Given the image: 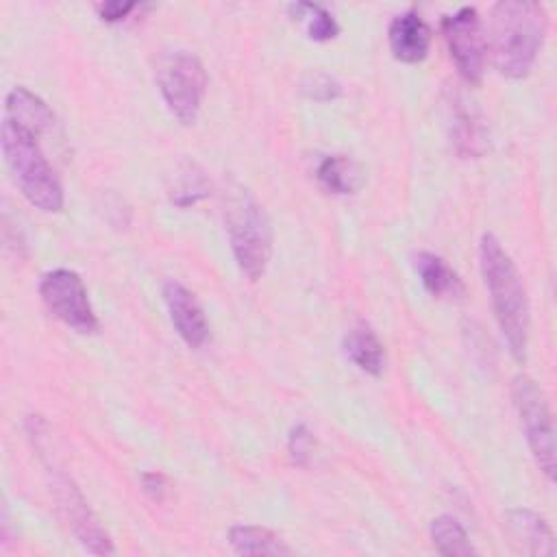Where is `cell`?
I'll use <instances>...</instances> for the list:
<instances>
[{
	"mask_svg": "<svg viewBox=\"0 0 557 557\" xmlns=\"http://www.w3.org/2000/svg\"><path fill=\"white\" fill-rule=\"evenodd\" d=\"M479 265L507 350L518 363H524L531 331L529 298L516 263L492 233L481 237Z\"/></svg>",
	"mask_w": 557,
	"mask_h": 557,
	"instance_id": "6da1fadb",
	"label": "cell"
},
{
	"mask_svg": "<svg viewBox=\"0 0 557 557\" xmlns=\"http://www.w3.org/2000/svg\"><path fill=\"white\" fill-rule=\"evenodd\" d=\"M546 11L542 4L503 0L492 7L490 50L496 70L507 78H524L544 44Z\"/></svg>",
	"mask_w": 557,
	"mask_h": 557,
	"instance_id": "7a4b0ae2",
	"label": "cell"
},
{
	"mask_svg": "<svg viewBox=\"0 0 557 557\" xmlns=\"http://www.w3.org/2000/svg\"><path fill=\"white\" fill-rule=\"evenodd\" d=\"M39 137L41 135L33 128L7 115L2 117L0 146L15 185L33 207L46 213H57L65 202L63 185L52 170V163L44 154Z\"/></svg>",
	"mask_w": 557,
	"mask_h": 557,
	"instance_id": "3957f363",
	"label": "cell"
},
{
	"mask_svg": "<svg viewBox=\"0 0 557 557\" xmlns=\"http://www.w3.org/2000/svg\"><path fill=\"white\" fill-rule=\"evenodd\" d=\"M224 224L237 268L248 281H259L272 259V228L261 205L242 185L224 196Z\"/></svg>",
	"mask_w": 557,
	"mask_h": 557,
	"instance_id": "277c9868",
	"label": "cell"
},
{
	"mask_svg": "<svg viewBox=\"0 0 557 557\" xmlns=\"http://www.w3.org/2000/svg\"><path fill=\"white\" fill-rule=\"evenodd\" d=\"M157 83L170 113L181 124L196 122L207 91V72L200 59L187 50L165 54L157 70Z\"/></svg>",
	"mask_w": 557,
	"mask_h": 557,
	"instance_id": "5b68a950",
	"label": "cell"
},
{
	"mask_svg": "<svg viewBox=\"0 0 557 557\" xmlns=\"http://www.w3.org/2000/svg\"><path fill=\"white\" fill-rule=\"evenodd\" d=\"M511 396L529 450L542 470V474L553 483L555 481V426L553 416L546 403L542 387L527 374H518L511 383Z\"/></svg>",
	"mask_w": 557,
	"mask_h": 557,
	"instance_id": "8992f818",
	"label": "cell"
},
{
	"mask_svg": "<svg viewBox=\"0 0 557 557\" xmlns=\"http://www.w3.org/2000/svg\"><path fill=\"white\" fill-rule=\"evenodd\" d=\"M39 296L48 311L76 333H96L98 315L89 302L83 278L67 268L50 270L39 281Z\"/></svg>",
	"mask_w": 557,
	"mask_h": 557,
	"instance_id": "52a82bcc",
	"label": "cell"
},
{
	"mask_svg": "<svg viewBox=\"0 0 557 557\" xmlns=\"http://www.w3.org/2000/svg\"><path fill=\"white\" fill-rule=\"evenodd\" d=\"M50 472V490L57 500V507L72 529L78 544L94 555H113L115 548L111 544L109 533L102 529L100 520L87 505L85 496L76 487V483L63 474L61 470H48Z\"/></svg>",
	"mask_w": 557,
	"mask_h": 557,
	"instance_id": "ba28073f",
	"label": "cell"
},
{
	"mask_svg": "<svg viewBox=\"0 0 557 557\" xmlns=\"http://www.w3.org/2000/svg\"><path fill=\"white\" fill-rule=\"evenodd\" d=\"M444 39L463 81L479 85L485 72L487 41L474 7H461L442 20Z\"/></svg>",
	"mask_w": 557,
	"mask_h": 557,
	"instance_id": "9c48e42d",
	"label": "cell"
},
{
	"mask_svg": "<svg viewBox=\"0 0 557 557\" xmlns=\"http://www.w3.org/2000/svg\"><path fill=\"white\" fill-rule=\"evenodd\" d=\"M163 302L178 337L189 348H200L209 337V324L196 296L178 281L163 283Z\"/></svg>",
	"mask_w": 557,
	"mask_h": 557,
	"instance_id": "30bf717a",
	"label": "cell"
},
{
	"mask_svg": "<svg viewBox=\"0 0 557 557\" xmlns=\"http://www.w3.org/2000/svg\"><path fill=\"white\" fill-rule=\"evenodd\" d=\"M505 527L509 533V542L513 548L522 555H533V557H553L555 555V535L548 522L524 507L509 509L505 513Z\"/></svg>",
	"mask_w": 557,
	"mask_h": 557,
	"instance_id": "8fae6325",
	"label": "cell"
},
{
	"mask_svg": "<svg viewBox=\"0 0 557 557\" xmlns=\"http://www.w3.org/2000/svg\"><path fill=\"white\" fill-rule=\"evenodd\" d=\"M387 41L394 59L403 63H420L431 48V28L416 11L398 13L387 28Z\"/></svg>",
	"mask_w": 557,
	"mask_h": 557,
	"instance_id": "7c38bea8",
	"label": "cell"
},
{
	"mask_svg": "<svg viewBox=\"0 0 557 557\" xmlns=\"http://www.w3.org/2000/svg\"><path fill=\"white\" fill-rule=\"evenodd\" d=\"M453 122H450V137L455 144V150L466 159H476L485 152L487 139H485V126L479 111L468 104L459 94L450 102Z\"/></svg>",
	"mask_w": 557,
	"mask_h": 557,
	"instance_id": "4fadbf2b",
	"label": "cell"
},
{
	"mask_svg": "<svg viewBox=\"0 0 557 557\" xmlns=\"http://www.w3.org/2000/svg\"><path fill=\"white\" fill-rule=\"evenodd\" d=\"M342 348L348 361H352L361 372L370 376H381L385 368V350L376 333L366 324L357 322L344 333Z\"/></svg>",
	"mask_w": 557,
	"mask_h": 557,
	"instance_id": "5bb4252c",
	"label": "cell"
},
{
	"mask_svg": "<svg viewBox=\"0 0 557 557\" xmlns=\"http://www.w3.org/2000/svg\"><path fill=\"white\" fill-rule=\"evenodd\" d=\"M413 270L422 287L433 298H459L463 294L461 278L440 255H433L426 250L418 252L413 257Z\"/></svg>",
	"mask_w": 557,
	"mask_h": 557,
	"instance_id": "9a60e30c",
	"label": "cell"
},
{
	"mask_svg": "<svg viewBox=\"0 0 557 557\" xmlns=\"http://www.w3.org/2000/svg\"><path fill=\"white\" fill-rule=\"evenodd\" d=\"M4 115L33 128L39 135H46L54 128V115H52L50 107L39 96H35L30 89H26L22 85L13 87L7 94Z\"/></svg>",
	"mask_w": 557,
	"mask_h": 557,
	"instance_id": "2e32d148",
	"label": "cell"
},
{
	"mask_svg": "<svg viewBox=\"0 0 557 557\" xmlns=\"http://www.w3.org/2000/svg\"><path fill=\"white\" fill-rule=\"evenodd\" d=\"M228 542L237 555H289L292 548L270 529L257 524H235Z\"/></svg>",
	"mask_w": 557,
	"mask_h": 557,
	"instance_id": "e0dca14e",
	"label": "cell"
},
{
	"mask_svg": "<svg viewBox=\"0 0 557 557\" xmlns=\"http://www.w3.org/2000/svg\"><path fill=\"white\" fill-rule=\"evenodd\" d=\"M320 185L331 194H355L361 185L359 165L344 154H326L315 168Z\"/></svg>",
	"mask_w": 557,
	"mask_h": 557,
	"instance_id": "ac0fdd59",
	"label": "cell"
},
{
	"mask_svg": "<svg viewBox=\"0 0 557 557\" xmlns=\"http://www.w3.org/2000/svg\"><path fill=\"white\" fill-rule=\"evenodd\" d=\"M429 533H431V542L440 555H446V557L476 555V548L472 546L463 524L455 516L442 513V516L433 518Z\"/></svg>",
	"mask_w": 557,
	"mask_h": 557,
	"instance_id": "d6986e66",
	"label": "cell"
},
{
	"mask_svg": "<svg viewBox=\"0 0 557 557\" xmlns=\"http://www.w3.org/2000/svg\"><path fill=\"white\" fill-rule=\"evenodd\" d=\"M292 20H298L305 26V33L311 41H329L337 37L339 26L335 17L315 2H294L287 7Z\"/></svg>",
	"mask_w": 557,
	"mask_h": 557,
	"instance_id": "ffe728a7",
	"label": "cell"
},
{
	"mask_svg": "<svg viewBox=\"0 0 557 557\" xmlns=\"http://www.w3.org/2000/svg\"><path fill=\"white\" fill-rule=\"evenodd\" d=\"M205 196H207V183L200 172H191V170L183 172L181 181L172 189V202L183 209L194 207Z\"/></svg>",
	"mask_w": 557,
	"mask_h": 557,
	"instance_id": "44dd1931",
	"label": "cell"
},
{
	"mask_svg": "<svg viewBox=\"0 0 557 557\" xmlns=\"http://www.w3.org/2000/svg\"><path fill=\"white\" fill-rule=\"evenodd\" d=\"M302 94L311 100H318V102H329V100H335L342 96V85L335 76L326 74V72H311L305 76L302 81Z\"/></svg>",
	"mask_w": 557,
	"mask_h": 557,
	"instance_id": "7402d4cb",
	"label": "cell"
},
{
	"mask_svg": "<svg viewBox=\"0 0 557 557\" xmlns=\"http://www.w3.org/2000/svg\"><path fill=\"white\" fill-rule=\"evenodd\" d=\"M311 450H313V433L302 422L294 424L287 435V453L292 463L307 466L311 459Z\"/></svg>",
	"mask_w": 557,
	"mask_h": 557,
	"instance_id": "603a6c76",
	"label": "cell"
},
{
	"mask_svg": "<svg viewBox=\"0 0 557 557\" xmlns=\"http://www.w3.org/2000/svg\"><path fill=\"white\" fill-rule=\"evenodd\" d=\"M137 4L135 2H122V0H107V2H100L96 4V11L100 15V20L104 22H120L124 20Z\"/></svg>",
	"mask_w": 557,
	"mask_h": 557,
	"instance_id": "cb8c5ba5",
	"label": "cell"
},
{
	"mask_svg": "<svg viewBox=\"0 0 557 557\" xmlns=\"http://www.w3.org/2000/svg\"><path fill=\"white\" fill-rule=\"evenodd\" d=\"M141 485H144V492L157 500V503H163L165 496H168V479L161 474V472H144L141 474Z\"/></svg>",
	"mask_w": 557,
	"mask_h": 557,
	"instance_id": "d4e9b609",
	"label": "cell"
}]
</instances>
